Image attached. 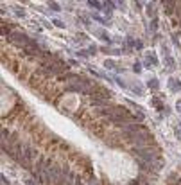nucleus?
<instances>
[{
  "instance_id": "obj_1",
  "label": "nucleus",
  "mask_w": 181,
  "mask_h": 185,
  "mask_svg": "<svg viewBox=\"0 0 181 185\" xmlns=\"http://www.w3.org/2000/svg\"><path fill=\"white\" fill-rule=\"evenodd\" d=\"M106 117H108L113 124L117 126H122V124H127V122L131 120V113L129 110L124 108V106H110L108 110H106Z\"/></svg>"
},
{
  "instance_id": "obj_2",
  "label": "nucleus",
  "mask_w": 181,
  "mask_h": 185,
  "mask_svg": "<svg viewBox=\"0 0 181 185\" xmlns=\"http://www.w3.org/2000/svg\"><path fill=\"white\" fill-rule=\"evenodd\" d=\"M133 155L138 156V160H144V162H147V163L160 160V151H158V147H154V146L135 147V149H133Z\"/></svg>"
},
{
  "instance_id": "obj_3",
  "label": "nucleus",
  "mask_w": 181,
  "mask_h": 185,
  "mask_svg": "<svg viewBox=\"0 0 181 185\" xmlns=\"http://www.w3.org/2000/svg\"><path fill=\"white\" fill-rule=\"evenodd\" d=\"M7 40H9L11 43H15V45H18V47H22V49H25V47L31 43L29 36H27V34H24V33H18V31L11 33V34L7 36Z\"/></svg>"
},
{
  "instance_id": "obj_4",
  "label": "nucleus",
  "mask_w": 181,
  "mask_h": 185,
  "mask_svg": "<svg viewBox=\"0 0 181 185\" xmlns=\"http://www.w3.org/2000/svg\"><path fill=\"white\" fill-rule=\"evenodd\" d=\"M169 85H170V90H172V92H179L181 90V81L176 79V77H170L169 79Z\"/></svg>"
},
{
  "instance_id": "obj_5",
  "label": "nucleus",
  "mask_w": 181,
  "mask_h": 185,
  "mask_svg": "<svg viewBox=\"0 0 181 185\" xmlns=\"http://www.w3.org/2000/svg\"><path fill=\"white\" fill-rule=\"evenodd\" d=\"M22 151H24V155H25V156H27L29 160H33V158H34V149L31 147V144H24Z\"/></svg>"
},
{
  "instance_id": "obj_6",
  "label": "nucleus",
  "mask_w": 181,
  "mask_h": 185,
  "mask_svg": "<svg viewBox=\"0 0 181 185\" xmlns=\"http://www.w3.org/2000/svg\"><path fill=\"white\" fill-rule=\"evenodd\" d=\"M147 15L151 16V18H156V6L151 2V4H147Z\"/></svg>"
},
{
  "instance_id": "obj_7",
  "label": "nucleus",
  "mask_w": 181,
  "mask_h": 185,
  "mask_svg": "<svg viewBox=\"0 0 181 185\" xmlns=\"http://www.w3.org/2000/svg\"><path fill=\"white\" fill-rule=\"evenodd\" d=\"M149 86H151L153 90H158V86H160L158 85V79H151V81H149Z\"/></svg>"
},
{
  "instance_id": "obj_8",
  "label": "nucleus",
  "mask_w": 181,
  "mask_h": 185,
  "mask_svg": "<svg viewBox=\"0 0 181 185\" xmlns=\"http://www.w3.org/2000/svg\"><path fill=\"white\" fill-rule=\"evenodd\" d=\"M165 61H167V65H169V68L172 70V68H174V59L170 58V56H167V58H165Z\"/></svg>"
},
{
  "instance_id": "obj_9",
  "label": "nucleus",
  "mask_w": 181,
  "mask_h": 185,
  "mask_svg": "<svg viewBox=\"0 0 181 185\" xmlns=\"http://www.w3.org/2000/svg\"><path fill=\"white\" fill-rule=\"evenodd\" d=\"M156 29H158V18H153V22H151V33H154Z\"/></svg>"
},
{
  "instance_id": "obj_10",
  "label": "nucleus",
  "mask_w": 181,
  "mask_h": 185,
  "mask_svg": "<svg viewBox=\"0 0 181 185\" xmlns=\"http://www.w3.org/2000/svg\"><path fill=\"white\" fill-rule=\"evenodd\" d=\"M104 67H108V68H115L117 65H115V61H111V59H108V61H106V63H104Z\"/></svg>"
},
{
  "instance_id": "obj_11",
  "label": "nucleus",
  "mask_w": 181,
  "mask_h": 185,
  "mask_svg": "<svg viewBox=\"0 0 181 185\" xmlns=\"http://www.w3.org/2000/svg\"><path fill=\"white\" fill-rule=\"evenodd\" d=\"M88 4H90V6H92V7H97V9H99V7H101V4H99V2H97V0H88Z\"/></svg>"
},
{
  "instance_id": "obj_12",
  "label": "nucleus",
  "mask_w": 181,
  "mask_h": 185,
  "mask_svg": "<svg viewBox=\"0 0 181 185\" xmlns=\"http://www.w3.org/2000/svg\"><path fill=\"white\" fill-rule=\"evenodd\" d=\"M15 9H16V15H18V16H24V15H25L24 7H15Z\"/></svg>"
},
{
  "instance_id": "obj_13",
  "label": "nucleus",
  "mask_w": 181,
  "mask_h": 185,
  "mask_svg": "<svg viewBox=\"0 0 181 185\" xmlns=\"http://www.w3.org/2000/svg\"><path fill=\"white\" fill-rule=\"evenodd\" d=\"M2 185H11V182H9L6 176H2Z\"/></svg>"
},
{
  "instance_id": "obj_14",
  "label": "nucleus",
  "mask_w": 181,
  "mask_h": 185,
  "mask_svg": "<svg viewBox=\"0 0 181 185\" xmlns=\"http://www.w3.org/2000/svg\"><path fill=\"white\" fill-rule=\"evenodd\" d=\"M50 7L54 9V11H59V6H58V4H54V2H50Z\"/></svg>"
},
{
  "instance_id": "obj_15",
  "label": "nucleus",
  "mask_w": 181,
  "mask_h": 185,
  "mask_svg": "<svg viewBox=\"0 0 181 185\" xmlns=\"http://www.w3.org/2000/svg\"><path fill=\"white\" fill-rule=\"evenodd\" d=\"M25 185H36V180H25Z\"/></svg>"
},
{
  "instance_id": "obj_16",
  "label": "nucleus",
  "mask_w": 181,
  "mask_h": 185,
  "mask_svg": "<svg viewBox=\"0 0 181 185\" xmlns=\"http://www.w3.org/2000/svg\"><path fill=\"white\" fill-rule=\"evenodd\" d=\"M54 25H58V27H65V25H63V22H59V20H54Z\"/></svg>"
},
{
  "instance_id": "obj_17",
  "label": "nucleus",
  "mask_w": 181,
  "mask_h": 185,
  "mask_svg": "<svg viewBox=\"0 0 181 185\" xmlns=\"http://www.w3.org/2000/svg\"><path fill=\"white\" fill-rule=\"evenodd\" d=\"M135 72H142L140 70V63H135Z\"/></svg>"
},
{
  "instance_id": "obj_18",
  "label": "nucleus",
  "mask_w": 181,
  "mask_h": 185,
  "mask_svg": "<svg viewBox=\"0 0 181 185\" xmlns=\"http://www.w3.org/2000/svg\"><path fill=\"white\" fill-rule=\"evenodd\" d=\"M178 110H181V101H179V102H178Z\"/></svg>"
}]
</instances>
